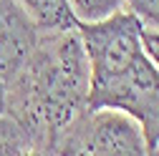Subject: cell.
I'll return each mask as SVG.
<instances>
[{
    "label": "cell",
    "instance_id": "obj_1",
    "mask_svg": "<svg viewBox=\"0 0 159 156\" xmlns=\"http://www.w3.org/2000/svg\"><path fill=\"white\" fill-rule=\"evenodd\" d=\"M0 86V111L23 128L30 151L53 154L58 136L89 108L91 66L78 28L41 30L28 61Z\"/></svg>",
    "mask_w": 159,
    "mask_h": 156
},
{
    "label": "cell",
    "instance_id": "obj_2",
    "mask_svg": "<svg viewBox=\"0 0 159 156\" xmlns=\"http://www.w3.org/2000/svg\"><path fill=\"white\" fill-rule=\"evenodd\" d=\"M53 154L91 156H144L149 144L134 116L119 108H86L58 136Z\"/></svg>",
    "mask_w": 159,
    "mask_h": 156
},
{
    "label": "cell",
    "instance_id": "obj_3",
    "mask_svg": "<svg viewBox=\"0 0 159 156\" xmlns=\"http://www.w3.org/2000/svg\"><path fill=\"white\" fill-rule=\"evenodd\" d=\"M41 30L18 0H0V83L33 53Z\"/></svg>",
    "mask_w": 159,
    "mask_h": 156
},
{
    "label": "cell",
    "instance_id": "obj_4",
    "mask_svg": "<svg viewBox=\"0 0 159 156\" xmlns=\"http://www.w3.org/2000/svg\"><path fill=\"white\" fill-rule=\"evenodd\" d=\"M28 15L35 20L38 30H73L78 28V15L71 5V0H18Z\"/></svg>",
    "mask_w": 159,
    "mask_h": 156
},
{
    "label": "cell",
    "instance_id": "obj_5",
    "mask_svg": "<svg viewBox=\"0 0 159 156\" xmlns=\"http://www.w3.org/2000/svg\"><path fill=\"white\" fill-rule=\"evenodd\" d=\"M20 156V154H33L30 141L23 133V128L18 126L5 111H0V156Z\"/></svg>",
    "mask_w": 159,
    "mask_h": 156
},
{
    "label": "cell",
    "instance_id": "obj_6",
    "mask_svg": "<svg viewBox=\"0 0 159 156\" xmlns=\"http://www.w3.org/2000/svg\"><path fill=\"white\" fill-rule=\"evenodd\" d=\"M78 20H101L124 8V0H71Z\"/></svg>",
    "mask_w": 159,
    "mask_h": 156
},
{
    "label": "cell",
    "instance_id": "obj_7",
    "mask_svg": "<svg viewBox=\"0 0 159 156\" xmlns=\"http://www.w3.org/2000/svg\"><path fill=\"white\" fill-rule=\"evenodd\" d=\"M124 8L131 10L142 25L159 28V0H124Z\"/></svg>",
    "mask_w": 159,
    "mask_h": 156
},
{
    "label": "cell",
    "instance_id": "obj_8",
    "mask_svg": "<svg viewBox=\"0 0 159 156\" xmlns=\"http://www.w3.org/2000/svg\"><path fill=\"white\" fill-rule=\"evenodd\" d=\"M139 38H142V50H144V55L159 68V28H147V25H142Z\"/></svg>",
    "mask_w": 159,
    "mask_h": 156
},
{
    "label": "cell",
    "instance_id": "obj_9",
    "mask_svg": "<svg viewBox=\"0 0 159 156\" xmlns=\"http://www.w3.org/2000/svg\"><path fill=\"white\" fill-rule=\"evenodd\" d=\"M0 108H3V86H0Z\"/></svg>",
    "mask_w": 159,
    "mask_h": 156
},
{
    "label": "cell",
    "instance_id": "obj_10",
    "mask_svg": "<svg viewBox=\"0 0 159 156\" xmlns=\"http://www.w3.org/2000/svg\"><path fill=\"white\" fill-rule=\"evenodd\" d=\"M154 154H159V141H157V149H154Z\"/></svg>",
    "mask_w": 159,
    "mask_h": 156
}]
</instances>
